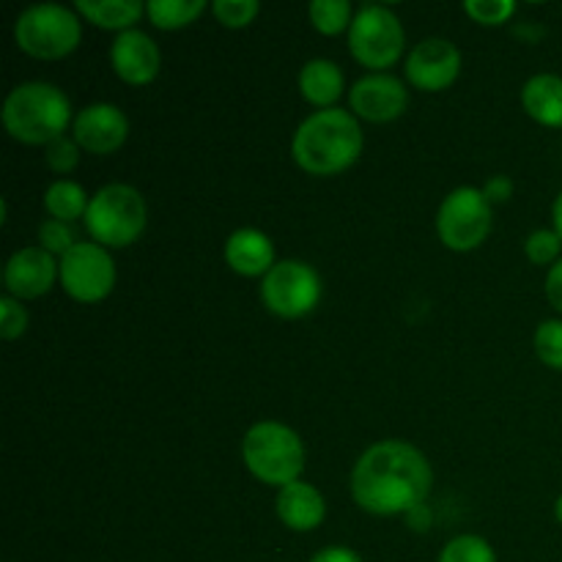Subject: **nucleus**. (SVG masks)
I'll return each instance as SVG.
<instances>
[{
  "label": "nucleus",
  "instance_id": "20",
  "mask_svg": "<svg viewBox=\"0 0 562 562\" xmlns=\"http://www.w3.org/2000/svg\"><path fill=\"white\" fill-rule=\"evenodd\" d=\"M75 11L82 22H91L99 31H115V36L132 31L146 16V3L140 0H77Z\"/></svg>",
  "mask_w": 562,
  "mask_h": 562
},
{
  "label": "nucleus",
  "instance_id": "8",
  "mask_svg": "<svg viewBox=\"0 0 562 562\" xmlns=\"http://www.w3.org/2000/svg\"><path fill=\"white\" fill-rule=\"evenodd\" d=\"M494 225V206L483 187H456L437 209V236L448 250L472 252L488 239Z\"/></svg>",
  "mask_w": 562,
  "mask_h": 562
},
{
  "label": "nucleus",
  "instance_id": "22",
  "mask_svg": "<svg viewBox=\"0 0 562 562\" xmlns=\"http://www.w3.org/2000/svg\"><path fill=\"white\" fill-rule=\"evenodd\" d=\"M206 9V0H148L146 16L157 31H181Z\"/></svg>",
  "mask_w": 562,
  "mask_h": 562
},
{
  "label": "nucleus",
  "instance_id": "12",
  "mask_svg": "<svg viewBox=\"0 0 562 562\" xmlns=\"http://www.w3.org/2000/svg\"><path fill=\"white\" fill-rule=\"evenodd\" d=\"M349 110L360 121L390 124L409 110V88L390 71H368L351 86Z\"/></svg>",
  "mask_w": 562,
  "mask_h": 562
},
{
  "label": "nucleus",
  "instance_id": "9",
  "mask_svg": "<svg viewBox=\"0 0 562 562\" xmlns=\"http://www.w3.org/2000/svg\"><path fill=\"white\" fill-rule=\"evenodd\" d=\"M324 296L322 274L300 258H283L261 280V302L272 316L296 322L311 316Z\"/></svg>",
  "mask_w": 562,
  "mask_h": 562
},
{
  "label": "nucleus",
  "instance_id": "37",
  "mask_svg": "<svg viewBox=\"0 0 562 562\" xmlns=\"http://www.w3.org/2000/svg\"><path fill=\"white\" fill-rule=\"evenodd\" d=\"M554 519H558V525L562 527V494L554 499Z\"/></svg>",
  "mask_w": 562,
  "mask_h": 562
},
{
  "label": "nucleus",
  "instance_id": "3",
  "mask_svg": "<svg viewBox=\"0 0 562 562\" xmlns=\"http://www.w3.org/2000/svg\"><path fill=\"white\" fill-rule=\"evenodd\" d=\"M3 130L25 146H44L71 130V102L55 82L27 80L11 88L3 99Z\"/></svg>",
  "mask_w": 562,
  "mask_h": 562
},
{
  "label": "nucleus",
  "instance_id": "34",
  "mask_svg": "<svg viewBox=\"0 0 562 562\" xmlns=\"http://www.w3.org/2000/svg\"><path fill=\"white\" fill-rule=\"evenodd\" d=\"M311 562H362V558L349 547H324L313 554Z\"/></svg>",
  "mask_w": 562,
  "mask_h": 562
},
{
  "label": "nucleus",
  "instance_id": "2",
  "mask_svg": "<svg viewBox=\"0 0 562 562\" xmlns=\"http://www.w3.org/2000/svg\"><path fill=\"white\" fill-rule=\"evenodd\" d=\"M366 135L351 110H316L296 126L291 137V157L296 168L316 179L340 176L362 157Z\"/></svg>",
  "mask_w": 562,
  "mask_h": 562
},
{
  "label": "nucleus",
  "instance_id": "24",
  "mask_svg": "<svg viewBox=\"0 0 562 562\" xmlns=\"http://www.w3.org/2000/svg\"><path fill=\"white\" fill-rule=\"evenodd\" d=\"M437 562H497V552L483 536L464 532L445 543Z\"/></svg>",
  "mask_w": 562,
  "mask_h": 562
},
{
  "label": "nucleus",
  "instance_id": "30",
  "mask_svg": "<svg viewBox=\"0 0 562 562\" xmlns=\"http://www.w3.org/2000/svg\"><path fill=\"white\" fill-rule=\"evenodd\" d=\"M80 154L82 148L77 146L75 137L64 135L44 148V162H47V168L53 170V173H58L60 179H66V176L80 165Z\"/></svg>",
  "mask_w": 562,
  "mask_h": 562
},
{
  "label": "nucleus",
  "instance_id": "5",
  "mask_svg": "<svg viewBox=\"0 0 562 562\" xmlns=\"http://www.w3.org/2000/svg\"><path fill=\"white\" fill-rule=\"evenodd\" d=\"M82 225H86L91 241L108 247V250L135 245L146 234L148 225L146 198L137 187L124 184V181L99 187L91 195Z\"/></svg>",
  "mask_w": 562,
  "mask_h": 562
},
{
  "label": "nucleus",
  "instance_id": "33",
  "mask_svg": "<svg viewBox=\"0 0 562 562\" xmlns=\"http://www.w3.org/2000/svg\"><path fill=\"white\" fill-rule=\"evenodd\" d=\"M543 294H547L549 305L562 316V258L554 267L547 269V280H543Z\"/></svg>",
  "mask_w": 562,
  "mask_h": 562
},
{
  "label": "nucleus",
  "instance_id": "32",
  "mask_svg": "<svg viewBox=\"0 0 562 562\" xmlns=\"http://www.w3.org/2000/svg\"><path fill=\"white\" fill-rule=\"evenodd\" d=\"M514 192H516L514 179L505 173L492 176V179H486V184H483V195H486V201L492 203V206H503V203H508L510 198H514Z\"/></svg>",
  "mask_w": 562,
  "mask_h": 562
},
{
  "label": "nucleus",
  "instance_id": "25",
  "mask_svg": "<svg viewBox=\"0 0 562 562\" xmlns=\"http://www.w3.org/2000/svg\"><path fill=\"white\" fill-rule=\"evenodd\" d=\"M214 20L228 31H241V27L252 25L256 16L261 14V3L258 0H212L209 3Z\"/></svg>",
  "mask_w": 562,
  "mask_h": 562
},
{
  "label": "nucleus",
  "instance_id": "1",
  "mask_svg": "<svg viewBox=\"0 0 562 562\" xmlns=\"http://www.w3.org/2000/svg\"><path fill=\"white\" fill-rule=\"evenodd\" d=\"M434 488L431 461L404 439H382L362 450L349 477L355 503L371 516H406L426 505Z\"/></svg>",
  "mask_w": 562,
  "mask_h": 562
},
{
  "label": "nucleus",
  "instance_id": "31",
  "mask_svg": "<svg viewBox=\"0 0 562 562\" xmlns=\"http://www.w3.org/2000/svg\"><path fill=\"white\" fill-rule=\"evenodd\" d=\"M27 318L25 302L14 300V296L3 294L0 296V338L3 340H16L27 333Z\"/></svg>",
  "mask_w": 562,
  "mask_h": 562
},
{
  "label": "nucleus",
  "instance_id": "14",
  "mask_svg": "<svg viewBox=\"0 0 562 562\" xmlns=\"http://www.w3.org/2000/svg\"><path fill=\"white\" fill-rule=\"evenodd\" d=\"M71 137L82 151L93 157H108L115 154L130 137V119L119 104L93 102L77 110L71 121Z\"/></svg>",
  "mask_w": 562,
  "mask_h": 562
},
{
  "label": "nucleus",
  "instance_id": "19",
  "mask_svg": "<svg viewBox=\"0 0 562 562\" xmlns=\"http://www.w3.org/2000/svg\"><path fill=\"white\" fill-rule=\"evenodd\" d=\"M521 108L536 124L562 130V77L554 71L532 75L521 86Z\"/></svg>",
  "mask_w": 562,
  "mask_h": 562
},
{
  "label": "nucleus",
  "instance_id": "28",
  "mask_svg": "<svg viewBox=\"0 0 562 562\" xmlns=\"http://www.w3.org/2000/svg\"><path fill=\"white\" fill-rule=\"evenodd\" d=\"M525 256L536 267H554L562 258V239L554 228H538L525 239Z\"/></svg>",
  "mask_w": 562,
  "mask_h": 562
},
{
  "label": "nucleus",
  "instance_id": "18",
  "mask_svg": "<svg viewBox=\"0 0 562 562\" xmlns=\"http://www.w3.org/2000/svg\"><path fill=\"white\" fill-rule=\"evenodd\" d=\"M296 88H300V97L316 110L338 108V99L346 91V75L335 60L311 58L302 64L296 75Z\"/></svg>",
  "mask_w": 562,
  "mask_h": 562
},
{
  "label": "nucleus",
  "instance_id": "26",
  "mask_svg": "<svg viewBox=\"0 0 562 562\" xmlns=\"http://www.w3.org/2000/svg\"><path fill=\"white\" fill-rule=\"evenodd\" d=\"M532 346H536V355L543 366L552 368V371H562V318H547V322L538 324Z\"/></svg>",
  "mask_w": 562,
  "mask_h": 562
},
{
  "label": "nucleus",
  "instance_id": "27",
  "mask_svg": "<svg viewBox=\"0 0 562 562\" xmlns=\"http://www.w3.org/2000/svg\"><path fill=\"white\" fill-rule=\"evenodd\" d=\"M464 14L470 16L472 22L486 27H499L505 22L514 20V14L519 11V5L514 0H464Z\"/></svg>",
  "mask_w": 562,
  "mask_h": 562
},
{
  "label": "nucleus",
  "instance_id": "15",
  "mask_svg": "<svg viewBox=\"0 0 562 562\" xmlns=\"http://www.w3.org/2000/svg\"><path fill=\"white\" fill-rule=\"evenodd\" d=\"M110 66L115 77L132 88H143L154 82L162 69V53L157 42L140 27L119 33L110 44Z\"/></svg>",
  "mask_w": 562,
  "mask_h": 562
},
{
  "label": "nucleus",
  "instance_id": "35",
  "mask_svg": "<svg viewBox=\"0 0 562 562\" xmlns=\"http://www.w3.org/2000/svg\"><path fill=\"white\" fill-rule=\"evenodd\" d=\"M404 519L409 521V527H412V530H420V532H426L428 527H431V521H434V514H431V508H428V505H420V508L409 510V514H406Z\"/></svg>",
  "mask_w": 562,
  "mask_h": 562
},
{
  "label": "nucleus",
  "instance_id": "4",
  "mask_svg": "<svg viewBox=\"0 0 562 562\" xmlns=\"http://www.w3.org/2000/svg\"><path fill=\"white\" fill-rule=\"evenodd\" d=\"M305 442L291 426L280 420H258L241 437V461L256 481L283 488L302 481Z\"/></svg>",
  "mask_w": 562,
  "mask_h": 562
},
{
  "label": "nucleus",
  "instance_id": "29",
  "mask_svg": "<svg viewBox=\"0 0 562 562\" xmlns=\"http://www.w3.org/2000/svg\"><path fill=\"white\" fill-rule=\"evenodd\" d=\"M36 241L42 250L53 252L55 258H64L71 247L77 245L75 228L69 223H60V220H42L36 228Z\"/></svg>",
  "mask_w": 562,
  "mask_h": 562
},
{
  "label": "nucleus",
  "instance_id": "23",
  "mask_svg": "<svg viewBox=\"0 0 562 562\" xmlns=\"http://www.w3.org/2000/svg\"><path fill=\"white\" fill-rule=\"evenodd\" d=\"M307 20L322 36H340V33H349L355 9L349 0H313L307 5Z\"/></svg>",
  "mask_w": 562,
  "mask_h": 562
},
{
  "label": "nucleus",
  "instance_id": "6",
  "mask_svg": "<svg viewBox=\"0 0 562 562\" xmlns=\"http://www.w3.org/2000/svg\"><path fill=\"white\" fill-rule=\"evenodd\" d=\"M82 42V16L64 3H33L16 16L14 44L36 60H60Z\"/></svg>",
  "mask_w": 562,
  "mask_h": 562
},
{
  "label": "nucleus",
  "instance_id": "11",
  "mask_svg": "<svg viewBox=\"0 0 562 562\" xmlns=\"http://www.w3.org/2000/svg\"><path fill=\"white\" fill-rule=\"evenodd\" d=\"M461 49L450 38L431 36L417 42L406 55V82L423 93H439L456 86L461 77Z\"/></svg>",
  "mask_w": 562,
  "mask_h": 562
},
{
  "label": "nucleus",
  "instance_id": "17",
  "mask_svg": "<svg viewBox=\"0 0 562 562\" xmlns=\"http://www.w3.org/2000/svg\"><path fill=\"white\" fill-rule=\"evenodd\" d=\"M274 514H278L280 525L289 527L291 532H313L327 519V499L313 483L296 481L278 488Z\"/></svg>",
  "mask_w": 562,
  "mask_h": 562
},
{
  "label": "nucleus",
  "instance_id": "36",
  "mask_svg": "<svg viewBox=\"0 0 562 562\" xmlns=\"http://www.w3.org/2000/svg\"><path fill=\"white\" fill-rule=\"evenodd\" d=\"M552 228L558 231L560 239H562V190L558 192V198H554V203H552Z\"/></svg>",
  "mask_w": 562,
  "mask_h": 562
},
{
  "label": "nucleus",
  "instance_id": "10",
  "mask_svg": "<svg viewBox=\"0 0 562 562\" xmlns=\"http://www.w3.org/2000/svg\"><path fill=\"white\" fill-rule=\"evenodd\" d=\"M60 261V289L80 305L104 302L115 289V261L108 247L97 241H77Z\"/></svg>",
  "mask_w": 562,
  "mask_h": 562
},
{
  "label": "nucleus",
  "instance_id": "7",
  "mask_svg": "<svg viewBox=\"0 0 562 562\" xmlns=\"http://www.w3.org/2000/svg\"><path fill=\"white\" fill-rule=\"evenodd\" d=\"M346 42L357 64L368 71H387L406 49L404 22L390 5L366 3L355 11Z\"/></svg>",
  "mask_w": 562,
  "mask_h": 562
},
{
  "label": "nucleus",
  "instance_id": "16",
  "mask_svg": "<svg viewBox=\"0 0 562 562\" xmlns=\"http://www.w3.org/2000/svg\"><path fill=\"white\" fill-rule=\"evenodd\" d=\"M223 256L231 272H236L239 278L263 280L272 272L274 263H278L272 236L263 234V231L258 228H236L234 234L225 239Z\"/></svg>",
  "mask_w": 562,
  "mask_h": 562
},
{
  "label": "nucleus",
  "instance_id": "21",
  "mask_svg": "<svg viewBox=\"0 0 562 562\" xmlns=\"http://www.w3.org/2000/svg\"><path fill=\"white\" fill-rule=\"evenodd\" d=\"M44 212L53 220H60V223H75V220H86L88 203H91V195L86 192V187L77 184L71 179H55L53 184L44 190Z\"/></svg>",
  "mask_w": 562,
  "mask_h": 562
},
{
  "label": "nucleus",
  "instance_id": "13",
  "mask_svg": "<svg viewBox=\"0 0 562 562\" xmlns=\"http://www.w3.org/2000/svg\"><path fill=\"white\" fill-rule=\"evenodd\" d=\"M55 283H60V261L38 245L14 250L3 267L5 294L20 302L42 300L55 289Z\"/></svg>",
  "mask_w": 562,
  "mask_h": 562
}]
</instances>
